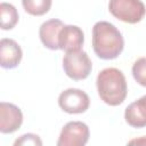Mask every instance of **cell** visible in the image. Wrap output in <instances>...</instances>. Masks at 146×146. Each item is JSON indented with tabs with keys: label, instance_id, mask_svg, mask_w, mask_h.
Here are the masks:
<instances>
[{
	"label": "cell",
	"instance_id": "6da1fadb",
	"mask_svg": "<svg viewBox=\"0 0 146 146\" xmlns=\"http://www.w3.org/2000/svg\"><path fill=\"white\" fill-rule=\"evenodd\" d=\"M124 47L121 32L110 22H97L92 27V48L100 59H114L119 57Z\"/></svg>",
	"mask_w": 146,
	"mask_h": 146
},
{
	"label": "cell",
	"instance_id": "7a4b0ae2",
	"mask_svg": "<svg viewBox=\"0 0 146 146\" xmlns=\"http://www.w3.org/2000/svg\"><path fill=\"white\" fill-rule=\"evenodd\" d=\"M97 91L100 99L110 105L117 106L122 104L128 94V86L124 74L115 67L102 70L96 80Z\"/></svg>",
	"mask_w": 146,
	"mask_h": 146
},
{
	"label": "cell",
	"instance_id": "3957f363",
	"mask_svg": "<svg viewBox=\"0 0 146 146\" xmlns=\"http://www.w3.org/2000/svg\"><path fill=\"white\" fill-rule=\"evenodd\" d=\"M108 10L115 18L129 24L140 22L146 14L141 0H110Z\"/></svg>",
	"mask_w": 146,
	"mask_h": 146
},
{
	"label": "cell",
	"instance_id": "277c9868",
	"mask_svg": "<svg viewBox=\"0 0 146 146\" xmlns=\"http://www.w3.org/2000/svg\"><path fill=\"white\" fill-rule=\"evenodd\" d=\"M63 68L68 78L79 81L88 78L91 72L92 64L86 51H70L66 52L63 58Z\"/></svg>",
	"mask_w": 146,
	"mask_h": 146
},
{
	"label": "cell",
	"instance_id": "5b68a950",
	"mask_svg": "<svg viewBox=\"0 0 146 146\" xmlns=\"http://www.w3.org/2000/svg\"><path fill=\"white\" fill-rule=\"evenodd\" d=\"M59 107L68 114L84 113L90 105L89 96L81 89L68 88L60 92L58 97Z\"/></svg>",
	"mask_w": 146,
	"mask_h": 146
},
{
	"label": "cell",
	"instance_id": "8992f818",
	"mask_svg": "<svg viewBox=\"0 0 146 146\" xmlns=\"http://www.w3.org/2000/svg\"><path fill=\"white\" fill-rule=\"evenodd\" d=\"M89 128L81 121L67 122L59 135L57 146H83L89 140Z\"/></svg>",
	"mask_w": 146,
	"mask_h": 146
},
{
	"label": "cell",
	"instance_id": "52a82bcc",
	"mask_svg": "<svg viewBox=\"0 0 146 146\" xmlns=\"http://www.w3.org/2000/svg\"><path fill=\"white\" fill-rule=\"evenodd\" d=\"M23 123V114L19 107L11 103H0V131L2 133L15 132Z\"/></svg>",
	"mask_w": 146,
	"mask_h": 146
},
{
	"label": "cell",
	"instance_id": "ba28073f",
	"mask_svg": "<svg viewBox=\"0 0 146 146\" xmlns=\"http://www.w3.org/2000/svg\"><path fill=\"white\" fill-rule=\"evenodd\" d=\"M84 42L83 31L76 25H64L59 32L58 47L59 49L70 52L81 50Z\"/></svg>",
	"mask_w": 146,
	"mask_h": 146
},
{
	"label": "cell",
	"instance_id": "9c48e42d",
	"mask_svg": "<svg viewBox=\"0 0 146 146\" xmlns=\"http://www.w3.org/2000/svg\"><path fill=\"white\" fill-rule=\"evenodd\" d=\"M23 52L18 43L13 39L3 38L0 41V65L3 68L16 67L22 59Z\"/></svg>",
	"mask_w": 146,
	"mask_h": 146
},
{
	"label": "cell",
	"instance_id": "30bf717a",
	"mask_svg": "<svg viewBox=\"0 0 146 146\" xmlns=\"http://www.w3.org/2000/svg\"><path fill=\"white\" fill-rule=\"evenodd\" d=\"M64 26V23L60 19L51 18L49 21H46L41 24L39 30V35L42 44L50 49V50H57L58 47V36L62 27Z\"/></svg>",
	"mask_w": 146,
	"mask_h": 146
},
{
	"label": "cell",
	"instance_id": "8fae6325",
	"mask_svg": "<svg viewBox=\"0 0 146 146\" xmlns=\"http://www.w3.org/2000/svg\"><path fill=\"white\" fill-rule=\"evenodd\" d=\"M125 122L132 128L146 127V95L132 102L124 112Z\"/></svg>",
	"mask_w": 146,
	"mask_h": 146
},
{
	"label": "cell",
	"instance_id": "7c38bea8",
	"mask_svg": "<svg viewBox=\"0 0 146 146\" xmlns=\"http://www.w3.org/2000/svg\"><path fill=\"white\" fill-rule=\"evenodd\" d=\"M0 21L2 30H11L18 22L17 9L8 2H1L0 5Z\"/></svg>",
	"mask_w": 146,
	"mask_h": 146
},
{
	"label": "cell",
	"instance_id": "4fadbf2b",
	"mask_svg": "<svg viewBox=\"0 0 146 146\" xmlns=\"http://www.w3.org/2000/svg\"><path fill=\"white\" fill-rule=\"evenodd\" d=\"M52 0H22L25 11L33 16H42L51 8Z\"/></svg>",
	"mask_w": 146,
	"mask_h": 146
},
{
	"label": "cell",
	"instance_id": "5bb4252c",
	"mask_svg": "<svg viewBox=\"0 0 146 146\" xmlns=\"http://www.w3.org/2000/svg\"><path fill=\"white\" fill-rule=\"evenodd\" d=\"M132 75L137 83L146 87V57H140L133 63Z\"/></svg>",
	"mask_w": 146,
	"mask_h": 146
},
{
	"label": "cell",
	"instance_id": "9a60e30c",
	"mask_svg": "<svg viewBox=\"0 0 146 146\" xmlns=\"http://www.w3.org/2000/svg\"><path fill=\"white\" fill-rule=\"evenodd\" d=\"M15 146H18V145H32V146H41L42 145V141L40 139V137L38 135H34V133H25L23 136H21L18 139L15 140L14 143Z\"/></svg>",
	"mask_w": 146,
	"mask_h": 146
},
{
	"label": "cell",
	"instance_id": "2e32d148",
	"mask_svg": "<svg viewBox=\"0 0 146 146\" xmlns=\"http://www.w3.org/2000/svg\"><path fill=\"white\" fill-rule=\"evenodd\" d=\"M130 145L132 144H138V145H146V137H141V138H136V139H132L129 141Z\"/></svg>",
	"mask_w": 146,
	"mask_h": 146
}]
</instances>
